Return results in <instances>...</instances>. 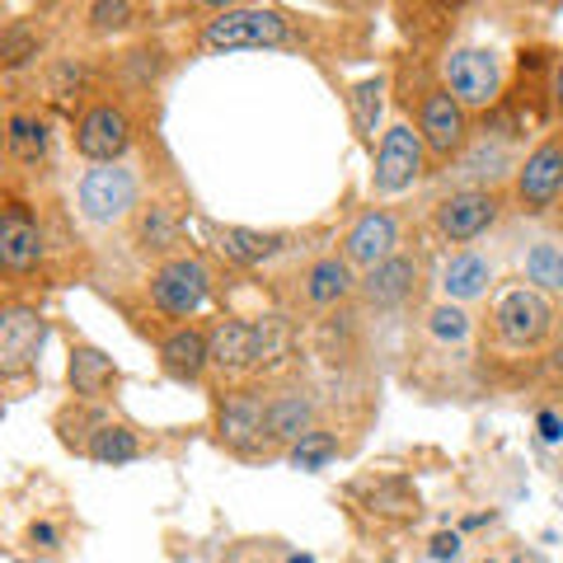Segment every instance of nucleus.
Segmentation results:
<instances>
[{
    "mask_svg": "<svg viewBox=\"0 0 563 563\" xmlns=\"http://www.w3.org/2000/svg\"><path fill=\"white\" fill-rule=\"evenodd\" d=\"M554 320H559V310L550 306L544 291L503 287L498 301H493V310H488V339H493V347L517 352L521 357V352H540L544 343H550Z\"/></svg>",
    "mask_w": 563,
    "mask_h": 563,
    "instance_id": "obj_1",
    "label": "nucleus"
},
{
    "mask_svg": "<svg viewBox=\"0 0 563 563\" xmlns=\"http://www.w3.org/2000/svg\"><path fill=\"white\" fill-rule=\"evenodd\" d=\"M76 207L80 217L109 231V225H122V221H136V211L146 207L141 202V179L132 165H90L80 174L76 184Z\"/></svg>",
    "mask_w": 563,
    "mask_h": 563,
    "instance_id": "obj_2",
    "label": "nucleus"
},
{
    "mask_svg": "<svg viewBox=\"0 0 563 563\" xmlns=\"http://www.w3.org/2000/svg\"><path fill=\"white\" fill-rule=\"evenodd\" d=\"M291 38V20L273 5H225L202 24L207 52H263Z\"/></svg>",
    "mask_w": 563,
    "mask_h": 563,
    "instance_id": "obj_3",
    "label": "nucleus"
},
{
    "mask_svg": "<svg viewBox=\"0 0 563 563\" xmlns=\"http://www.w3.org/2000/svg\"><path fill=\"white\" fill-rule=\"evenodd\" d=\"M442 85L465 113H488L503 103V62L493 47H455L442 62Z\"/></svg>",
    "mask_w": 563,
    "mask_h": 563,
    "instance_id": "obj_4",
    "label": "nucleus"
},
{
    "mask_svg": "<svg viewBox=\"0 0 563 563\" xmlns=\"http://www.w3.org/2000/svg\"><path fill=\"white\" fill-rule=\"evenodd\" d=\"M217 446L240 455V461H258V455H277L268 442V399L258 390H235L217 404Z\"/></svg>",
    "mask_w": 563,
    "mask_h": 563,
    "instance_id": "obj_5",
    "label": "nucleus"
},
{
    "mask_svg": "<svg viewBox=\"0 0 563 563\" xmlns=\"http://www.w3.org/2000/svg\"><path fill=\"white\" fill-rule=\"evenodd\" d=\"M146 296H151V306L161 310L165 320H188V314H198L207 306V296H211L207 263L192 258V254L165 258L146 282Z\"/></svg>",
    "mask_w": 563,
    "mask_h": 563,
    "instance_id": "obj_6",
    "label": "nucleus"
},
{
    "mask_svg": "<svg viewBox=\"0 0 563 563\" xmlns=\"http://www.w3.org/2000/svg\"><path fill=\"white\" fill-rule=\"evenodd\" d=\"M418 136L437 165H451L470 151V113L446 85H432L418 103Z\"/></svg>",
    "mask_w": 563,
    "mask_h": 563,
    "instance_id": "obj_7",
    "label": "nucleus"
},
{
    "mask_svg": "<svg viewBox=\"0 0 563 563\" xmlns=\"http://www.w3.org/2000/svg\"><path fill=\"white\" fill-rule=\"evenodd\" d=\"M422 174H428V146H422V136L409 128V122L385 128L380 146H376L372 192H380V198H399V192H409Z\"/></svg>",
    "mask_w": 563,
    "mask_h": 563,
    "instance_id": "obj_8",
    "label": "nucleus"
},
{
    "mask_svg": "<svg viewBox=\"0 0 563 563\" xmlns=\"http://www.w3.org/2000/svg\"><path fill=\"white\" fill-rule=\"evenodd\" d=\"M70 136H76V155L90 165H122V155L132 151V113L113 99H99L76 118Z\"/></svg>",
    "mask_w": 563,
    "mask_h": 563,
    "instance_id": "obj_9",
    "label": "nucleus"
},
{
    "mask_svg": "<svg viewBox=\"0 0 563 563\" xmlns=\"http://www.w3.org/2000/svg\"><path fill=\"white\" fill-rule=\"evenodd\" d=\"M503 217V198L498 188H455L437 202L432 221H437V235L446 244H474L479 235H488Z\"/></svg>",
    "mask_w": 563,
    "mask_h": 563,
    "instance_id": "obj_10",
    "label": "nucleus"
},
{
    "mask_svg": "<svg viewBox=\"0 0 563 563\" xmlns=\"http://www.w3.org/2000/svg\"><path fill=\"white\" fill-rule=\"evenodd\" d=\"M559 198H563V136H544L517 169L512 202L526 217H540V211H550Z\"/></svg>",
    "mask_w": 563,
    "mask_h": 563,
    "instance_id": "obj_11",
    "label": "nucleus"
},
{
    "mask_svg": "<svg viewBox=\"0 0 563 563\" xmlns=\"http://www.w3.org/2000/svg\"><path fill=\"white\" fill-rule=\"evenodd\" d=\"M43 343H47V320L33 306H10L0 314V372H5V380L38 372Z\"/></svg>",
    "mask_w": 563,
    "mask_h": 563,
    "instance_id": "obj_12",
    "label": "nucleus"
},
{
    "mask_svg": "<svg viewBox=\"0 0 563 563\" xmlns=\"http://www.w3.org/2000/svg\"><path fill=\"white\" fill-rule=\"evenodd\" d=\"M352 268H380L385 258H395L399 254V217L390 207H366L357 221L347 225V235H343V250H339Z\"/></svg>",
    "mask_w": 563,
    "mask_h": 563,
    "instance_id": "obj_13",
    "label": "nucleus"
},
{
    "mask_svg": "<svg viewBox=\"0 0 563 563\" xmlns=\"http://www.w3.org/2000/svg\"><path fill=\"white\" fill-rule=\"evenodd\" d=\"M43 254H47V244H43L38 217L24 202L10 198L5 217H0V268H5V277H29L43 263Z\"/></svg>",
    "mask_w": 563,
    "mask_h": 563,
    "instance_id": "obj_14",
    "label": "nucleus"
},
{
    "mask_svg": "<svg viewBox=\"0 0 563 563\" xmlns=\"http://www.w3.org/2000/svg\"><path fill=\"white\" fill-rule=\"evenodd\" d=\"M357 291H362V277L352 273V263L343 254H320L301 273V296H306L310 310H339Z\"/></svg>",
    "mask_w": 563,
    "mask_h": 563,
    "instance_id": "obj_15",
    "label": "nucleus"
},
{
    "mask_svg": "<svg viewBox=\"0 0 563 563\" xmlns=\"http://www.w3.org/2000/svg\"><path fill=\"white\" fill-rule=\"evenodd\" d=\"M314 428H320V404H314V395L277 390L268 399V442H273L277 455H287L296 442H306Z\"/></svg>",
    "mask_w": 563,
    "mask_h": 563,
    "instance_id": "obj_16",
    "label": "nucleus"
},
{
    "mask_svg": "<svg viewBox=\"0 0 563 563\" xmlns=\"http://www.w3.org/2000/svg\"><path fill=\"white\" fill-rule=\"evenodd\" d=\"M161 372L179 385H192L211 372V333L198 324H174L161 339Z\"/></svg>",
    "mask_w": 563,
    "mask_h": 563,
    "instance_id": "obj_17",
    "label": "nucleus"
},
{
    "mask_svg": "<svg viewBox=\"0 0 563 563\" xmlns=\"http://www.w3.org/2000/svg\"><path fill=\"white\" fill-rule=\"evenodd\" d=\"M132 240L146 258H179V244H184V211L174 202H146L132 221Z\"/></svg>",
    "mask_w": 563,
    "mask_h": 563,
    "instance_id": "obj_18",
    "label": "nucleus"
},
{
    "mask_svg": "<svg viewBox=\"0 0 563 563\" xmlns=\"http://www.w3.org/2000/svg\"><path fill=\"white\" fill-rule=\"evenodd\" d=\"M418 273H422V263L413 254L385 258L380 268L362 273V301L372 306V310H399L418 291Z\"/></svg>",
    "mask_w": 563,
    "mask_h": 563,
    "instance_id": "obj_19",
    "label": "nucleus"
},
{
    "mask_svg": "<svg viewBox=\"0 0 563 563\" xmlns=\"http://www.w3.org/2000/svg\"><path fill=\"white\" fill-rule=\"evenodd\" d=\"M66 380H70V395H76L80 404H99V399L113 395V385H118V362H113L103 347H95V343H70Z\"/></svg>",
    "mask_w": 563,
    "mask_h": 563,
    "instance_id": "obj_20",
    "label": "nucleus"
},
{
    "mask_svg": "<svg viewBox=\"0 0 563 563\" xmlns=\"http://www.w3.org/2000/svg\"><path fill=\"white\" fill-rule=\"evenodd\" d=\"M211 372L221 380H240L258 372L254 357V320H221L211 329Z\"/></svg>",
    "mask_w": 563,
    "mask_h": 563,
    "instance_id": "obj_21",
    "label": "nucleus"
},
{
    "mask_svg": "<svg viewBox=\"0 0 563 563\" xmlns=\"http://www.w3.org/2000/svg\"><path fill=\"white\" fill-rule=\"evenodd\" d=\"M207 235L217 244V254L225 263H240V268H254V263L273 258L291 244V235L282 231H250V225H211V221H207Z\"/></svg>",
    "mask_w": 563,
    "mask_h": 563,
    "instance_id": "obj_22",
    "label": "nucleus"
},
{
    "mask_svg": "<svg viewBox=\"0 0 563 563\" xmlns=\"http://www.w3.org/2000/svg\"><path fill=\"white\" fill-rule=\"evenodd\" d=\"M507 169H521V165L512 161V146L498 132H488L484 141H470V151L455 161V174L465 179V188H493Z\"/></svg>",
    "mask_w": 563,
    "mask_h": 563,
    "instance_id": "obj_23",
    "label": "nucleus"
},
{
    "mask_svg": "<svg viewBox=\"0 0 563 563\" xmlns=\"http://www.w3.org/2000/svg\"><path fill=\"white\" fill-rule=\"evenodd\" d=\"M488 287H493V263L484 254L455 250L442 263V296H446V301H455V306L479 301V296H488Z\"/></svg>",
    "mask_w": 563,
    "mask_h": 563,
    "instance_id": "obj_24",
    "label": "nucleus"
},
{
    "mask_svg": "<svg viewBox=\"0 0 563 563\" xmlns=\"http://www.w3.org/2000/svg\"><path fill=\"white\" fill-rule=\"evenodd\" d=\"M47 118L38 109H14L10 122H5V155L14 165H38L47 155Z\"/></svg>",
    "mask_w": 563,
    "mask_h": 563,
    "instance_id": "obj_25",
    "label": "nucleus"
},
{
    "mask_svg": "<svg viewBox=\"0 0 563 563\" xmlns=\"http://www.w3.org/2000/svg\"><path fill=\"white\" fill-rule=\"evenodd\" d=\"M141 451L146 446H141V437L128 422H109V418H99L90 442H85V455H90L95 465H132V461H141Z\"/></svg>",
    "mask_w": 563,
    "mask_h": 563,
    "instance_id": "obj_26",
    "label": "nucleus"
},
{
    "mask_svg": "<svg viewBox=\"0 0 563 563\" xmlns=\"http://www.w3.org/2000/svg\"><path fill=\"white\" fill-rule=\"evenodd\" d=\"M296 347V329L287 314H258L254 320V357H258V372L254 376H268L277 366H287Z\"/></svg>",
    "mask_w": 563,
    "mask_h": 563,
    "instance_id": "obj_27",
    "label": "nucleus"
},
{
    "mask_svg": "<svg viewBox=\"0 0 563 563\" xmlns=\"http://www.w3.org/2000/svg\"><path fill=\"white\" fill-rule=\"evenodd\" d=\"M357 493L366 498V507L380 512V517H418V493L409 488V479H399V474L366 479V484H357Z\"/></svg>",
    "mask_w": 563,
    "mask_h": 563,
    "instance_id": "obj_28",
    "label": "nucleus"
},
{
    "mask_svg": "<svg viewBox=\"0 0 563 563\" xmlns=\"http://www.w3.org/2000/svg\"><path fill=\"white\" fill-rule=\"evenodd\" d=\"M521 277L536 291H563V244L559 240H536L521 254Z\"/></svg>",
    "mask_w": 563,
    "mask_h": 563,
    "instance_id": "obj_29",
    "label": "nucleus"
},
{
    "mask_svg": "<svg viewBox=\"0 0 563 563\" xmlns=\"http://www.w3.org/2000/svg\"><path fill=\"white\" fill-rule=\"evenodd\" d=\"M347 103H352V128H357V136L362 141H372L376 136V122H380V109H385V80H357L352 85V95H347Z\"/></svg>",
    "mask_w": 563,
    "mask_h": 563,
    "instance_id": "obj_30",
    "label": "nucleus"
},
{
    "mask_svg": "<svg viewBox=\"0 0 563 563\" xmlns=\"http://www.w3.org/2000/svg\"><path fill=\"white\" fill-rule=\"evenodd\" d=\"M422 329H428V339L432 343H442V347H455V343H465L470 339V310L465 306H455V301H442V306H432L428 310V320H422Z\"/></svg>",
    "mask_w": 563,
    "mask_h": 563,
    "instance_id": "obj_31",
    "label": "nucleus"
},
{
    "mask_svg": "<svg viewBox=\"0 0 563 563\" xmlns=\"http://www.w3.org/2000/svg\"><path fill=\"white\" fill-rule=\"evenodd\" d=\"M38 52H43V29L38 24H29V20L5 24V33H0V66L14 70V66L33 62Z\"/></svg>",
    "mask_w": 563,
    "mask_h": 563,
    "instance_id": "obj_32",
    "label": "nucleus"
},
{
    "mask_svg": "<svg viewBox=\"0 0 563 563\" xmlns=\"http://www.w3.org/2000/svg\"><path fill=\"white\" fill-rule=\"evenodd\" d=\"M343 446H339V437H333V432H324V428H314L310 437H306V442H296L291 451H287V461L296 465V470H306V474H314V470H324L329 461H333V455H339Z\"/></svg>",
    "mask_w": 563,
    "mask_h": 563,
    "instance_id": "obj_33",
    "label": "nucleus"
},
{
    "mask_svg": "<svg viewBox=\"0 0 563 563\" xmlns=\"http://www.w3.org/2000/svg\"><path fill=\"white\" fill-rule=\"evenodd\" d=\"M132 20H136V5H128V0H99V5H90L95 33H122Z\"/></svg>",
    "mask_w": 563,
    "mask_h": 563,
    "instance_id": "obj_34",
    "label": "nucleus"
},
{
    "mask_svg": "<svg viewBox=\"0 0 563 563\" xmlns=\"http://www.w3.org/2000/svg\"><path fill=\"white\" fill-rule=\"evenodd\" d=\"M29 544H33V550H43V554H57L62 550V531L52 521H33L29 526Z\"/></svg>",
    "mask_w": 563,
    "mask_h": 563,
    "instance_id": "obj_35",
    "label": "nucleus"
},
{
    "mask_svg": "<svg viewBox=\"0 0 563 563\" xmlns=\"http://www.w3.org/2000/svg\"><path fill=\"white\" fill-rule=\"evenodd\" d=\"M437 563H455L461 559V536L455 531H442V536H432V550H428Z\"/></svg>",
    "mask_w": 563,
    "mask_h": 563,
    "instance_id": "obj_36",
    "label": "nucleus"
},
{
    "mask_svg": "<svg viewBox=\"0 0 563 563\" xmlns=\"http://www.w3.org/2000/svg\"><path fill=\"white\" fill-rule=\"evenodd\" d=\"M536 428H540L544 442H563V418H559L554 409H544V413L536 418Z\"/></svg>",
    "mask_w": 563,
    "mask_h": 563,
    "instance_id": "obj_37",
    "label": "nucleus"
},
{
    "mask_svg": "<svg viewBox=\"0 0 563 563\" xmlns=\"http://www.w3.org/2000/svg\"><path fill=\"white\" fill-rule=\"evenodd\" d=\"M550 95H554V109L563 113V57H559V66H554V80H550Z\"/></svg>",
    "mask_w": 563,
    "mask_h": 563,
    "instance_id": "obj_38",
    "label": "nucleus"
},
{
    "mask_svg": "<svg viewBox=\"0 0 563 563\" xmlns=\"http://www.w3.org/2000/svg\"><path fill=\"white\" fill-rule=\"evenodd\" d=\"M282 563H314V559H310V554H287Z\"/></svg>",
    "mask_w": 563,
    "mask_h": 563,
    "instance_id": "obj_39",
    "label": "nucleus"
},
{
    "mask_svg": "<svg viewBox=\"0 0 563 563\" xmlns=\"http://www.w3.org/2000/svg\"><path fill=\"white\" fill-rule=\"evenodd\" d=\"M559 395H563V376H559Z\"/></svg>",
    "mask_w": 563,
    "mask_h": 563,
    "instance_id": "obj_40",
    "label": "nucleus"
}]
</instances>
